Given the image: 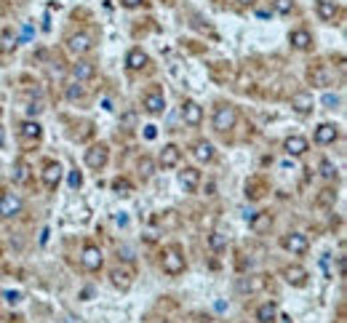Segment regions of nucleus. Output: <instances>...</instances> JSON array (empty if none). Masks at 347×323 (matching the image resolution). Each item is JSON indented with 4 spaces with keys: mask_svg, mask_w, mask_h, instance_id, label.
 Wrapping results in <instances>:
<instances>
[{
    "mask_svg": "<svg viewBox=\"0 0 347 323\" xmlns=\"http://www.w3.org/2000/svg\"><path fill=\"white\" fill-rule=\"evenodd\" d=\"M289 43L294 48H299V51H307V48H312V35L307 33V29H294V33L289 35Z\"/></svg>",
    "mask_w": 347,
    "mask_h": 323,
    "instance_id": "aec40b11",
    "label": "nucleus"
},
{
    "mask_svg": "<svg viewBox=\"0 0 347 323\" xmlns=\"http://www.w3.org/2000/svg\"><path fill=\"white\" fill-rule=\"evenodd\" d=\"M110 160V150H107V144H91V147L86 150V166L93 171H99L104 169Z\"/></svg>",
    "mask_w": 347,
    "mask_h": 323,
    "instance_id": "7ed1b4c3",
    "label": "nucleus"
},
{
    "mask_svg": "<svg viewBox=\"0 0 347 323\" xmlns=\"http://www.w3.org/2000/svg\"><path fill=\"white\" fill-rule=\"evenodd\" d=\"M3 144H6V128L0 126V147H3Z\"/></svg>",
    "mask_w": 347,
    "mask_h": 323,
    "instance_id": "a18cd8bd",
    "label": "nucleus"
},
{
    "mask_svg": "<svg viewBox=\"0 0 347 323\" xmlns=\"http://www.w3.org/2000/svg\"><path fill=\"white\" fill-rule=\"evenodd\" d=\"M283 150H286L289 155H304L310 150V144L304 137H289L286 142H283Z\"/></svg>",
    "mask_w": 347,
    "mask_h": 323,
    "instance_id": "4be33fe9",
    "label": "nucleus"
},
{
    "mask_svg": "<svg viewBox=\"0 0 347 323\" xmlns=\"http://www.w3.org/2000/svg\"><path fill=\"white\" fill-rule=\"evenodd\" d=\"M142 104H144V110L150 112V115H161V112L166 110V96H163V91H161V88L147 91Z\"/></svg>",
    "mask_w": 347,
    "mask_h": 323,
    "instance_id": "423d86ee",
    "label": "nucleus"
},
{
    "mask_svg": "<svg viewBox=\"0 0 347 323\" xmlns=\"http://www.w3.org/2000/svg\"><path fill=\"white\" fill-rule=\"evenodd\" d=\"M22 198H19L16 192H3L0 195V216H16V214H22Z\"/></svg>",
    "mask_w": 347,
    "mask_h": 323,
    "instance_id": "39448f33",
    "label": "nucleus"
},
{
    "mask_svg": "<svg viewBox=\"0 0 347 323\" xmlns=\"http://www.w3.org/2000/svg\"><path fill=\"white\" fill-rule=\"evenodd\" d=\"M40 112H43V104H40V102H33V104L27 107V115H29V118H38Z\"/></svg>",
    "mask_w": 347,
    "mask_h": 323,
    "instance_id": "e433bc0d",
    "label": "nucleus"
},
{
    "mask_svg": "<svg viewBox=\"0 0 347 323\" xmlns=\"http://www.w3.org/2000/svg\"><path fill=\"white\" fill-rule=\"evenodd\" d=\"M315 11L323 22H334V16L339 14V6H336V0H318L315 3Z\"/></svg>",
    "mask_w": 347,
    "mask_h": 323,
    "instance_id": "a211bd4d",
    "label": "nucleus"
},
{
    "mask_svg": "<svg viewBox=\"0 0 347 323\" xmlns=\"http://www.w3.org/2000/svg\"><path fill=\"white\" fill-rule=\"evenodd\" d=\"M321 176L323 179H336V166L331 163V160H321Z\"/></svg>",
    "mask_w": 347,
    "mask_h": 323,
    "instance_id": "2f4dec72",
    "label": "nucleus"
},
{
    "mask_svg": "<svg viewBox=\"0 0 347 323\" xmlns=\"http://www.w3.org/2000/svg\"><path fill=\"white\" fill-rule=\"evenodd\" d=\"M115 222H118L120 227H125V224H129V216H125V214H118V216H115Z\"/></svg>",
    "mask_w": 347,
    "mask_h": 323,
    "instance_id": "79ce46f5",
    "label": "nucleus"
},
{
    "mask_svg": "<svg viewBox=\"0 0 347 323\" xmlns=\"http://www.w3.org/2000/svg\"><path fill=\"white\" fill-rule=\"evenodd\" d=\"M179 158H182V150L176 147V144H166L157 155V163L163 166V169H174V166H179Z\"/></svg>",
    "mask_w": 347,
    "mask_h": 323,
    "instance_id": "1a4fd4ad",
    "label": "nucleus"
},
{
    "mask_svg": "<svg viewBox=\"0 0 347 323\" xmlns=\"http://www.w3.org/2000/svg\"><path fill=\"white\" fill-rule=\"evenodd\" d=\"M83 93H86V91H83V86H80V83H72V86H67V99H70V102L83 99Z\"/></svg>",
    "mask_w": 347,
    "mask_h": 323,
    "instance_id": "72a5a7b5",
    "label": "nucleus"
},
{
    "mask_svg": "<svg viewBox=\"0 0 347 323\" xmlns=\"http://www.w3.org/2000/svg\"><path fill=\"white\" fill-rule=\"evenodd\" d=\"M29 179V163L27 160H16L14 163V182L16 184H24Z\"/></svg>",
    "mask_w": 347,
    "mask_h": 323,
    "instance_id": "bb28decb",
    "label": "nucleus"
},
{
    "mask_svg": "<svg viewBox=\"0 0 347 323\" xmlns=\"http://www.w3.org/2000/svg\"><path fill=\"white\" fill-rule=\"evenodd\" d=\"M161 265H163V273H166V275H179V273H184V256L179 254V248H166Z\"/></svg>",
    "mask_w": 347,
    "mask_h": 323,
    "instance_id": "f03ea898",
    "label": "nucleus"
},
{
    "mask_svg": "<svg viewBox=\"0 0 347 323\" xmlns=\"http://www.w3.org/2000/svg\"><path fill=\"white\" fill-rule=\"evenodd\" d=\"M80 184H83V174L78 169L70 171V187H72V190H80Z\"/></svg>",
    "mask_w": 347,
    "mask_h": 323,
    "instance_id": "c9c22d12",
    "label": "nucleus"
},
{
    "mask_svg": "<svg viewBox=\"0 0 347 323\" xmlns=\"http://www.w3.org/2000/svg\"><path fill=\"white\" fill-rule=\"evenodd\" d=\"M40 134H43V128H40L38 120H24V123H22V139H27V142H38Z\"/></svg>",
    "mask_w": 347,
    "mask_h": 323,
    "instance_id": "393cba45",
    "label": "nucleus"
},
{
    "mask_svg": "<svg viewBox=\"0 0 347 323\" xmlns=\"http://www.w3.org/2000/svg\"><path fill=\"white\" fill-rule=\"evenodd\" d=\"M112 190L118 192V195H131V192H134V187H131L129 179H123V176H120V179H115V182H112Z\"/></svg>",
    "mask_w": 347,
    "mask_h": 323,
    "instance_id": "c756f323",
    "label": "nucleus"
},
{
    "mask_svg": "<svg viewBox=\"0 0 347 323\" xmlns=\"http://www.w3.org/2000/svg\"><path fill=\"white\" fill-rule=\"evenodd\" d=\"M321 104H323L326 110H334V107H339V104H342V99L336 96V93H323V99H321Z\"/></svg>",
    "mask_w": 347,
    "mask_h": 323,
    "instance_id": "473e14b6",
    "label": "nucleus"
},
{
    "mask_svg": "<svg viewBox=\"0 0 347 323\" xmlns=\"http://www.w3.org/2000/svg\"><path fill=\"white\" fill-rule=\"evenodd\" d=\"M280 320H283V323H291V318H280Z\"/></svg>",
    "mask_w": 347,
    "mask_h": 323,
    "instance_id": "de8ad7c7",
    "label": "nucleus"
},
{
    "mask_svg": "<svg viewBox=\"0 0 347 323\" xmlns=\"http://www.w3.org/2000/svg\"><path fill=\"white\" fill-rule=\"evenodd\" d=\"M155 137H157V126H144V139L152 142Z\"/></svg>",
    "mask_w": 347,
    "mask_h": 323,
    "instance_id": "58836bf2",
    "label": "nucleus"
},
{
    "mask_svg": "<svg viewBox=\"0 0 347 323\" xmlns=\"http://www.w3.org/2000/svg\"><path fill=\"white\" fill-rule=\"evenodd\" d=\"M29 35H33V24H27V27L22 29V38H29Z\"/></svg>",
    "mask_w": 347,
    "mask_h": 323,
    "instance_id": "c03bdc74",
    "label": "nucleus"
},
{
    "mask_svg": "<svg viewBox=\"0 0 347 323\" xmlns=\"http://www.w3.org/2000/svg\"><path fill=\"white\" fill-rule=\"evenodd\" d=\"M257 320L259 323H278V305L275 302H265L257 307Z\"/></svg>",
    "mask_w": 347,
    "mask_h": 323,
    "instance_id": "6ab92c4d",
    "label": "nucleus"
},
{
    "mask_svg": "<svg viewBox=\"0 0 347 323\" xmlns=\"http://www.w3.org/2000/svg\"><path fill=\"white\" fill-rule=\"evenodd\" d=\"M312 93L307 91H299V93H294L291 96V110L294 112H299V115H307V112H312Z\"/></svg>",
    "mask_w": 347,
    "mask_h": 323,
    "instance_id": "9b49d317",
    "label": "nucleus"
},
{
    "mask_svg": "<svg viewBox=\"0 0 347 323\" xmlns=\"http://www.w3.org/2000/svg\"><path fill=\"white\" fill-rule=\"evenodd\" d=\"M139 171H142V176H144V179H150V176H152V171H155V163H152L150 158H142V160H139Z\"/></svg>",
    "mask_w": 347,
    "mask_h": 323,
    "instance_id": "f704fd0d",
    "label": "nucleus"
},
{
    "mask_svg": "<svg viewBox=\"0 0 347 323\" xmlns=\"http://www.w3.org/2000/svg\"><path fill=\"white\" fill-rule=\"evenodd\" d=\"M179 184L184 192H195L198 184H201V171L193 169V166H187L184 171H179Z\"/></svg>",
    "mask_w": 347,
    "mask_h": 323,
    "instance_id": "9d476101",
    "label": "nucleus"
},
{
    "mask_svg": "<svg viewBox=\"0 0 347 323\" xmlns=\"http://www.w3.org/2000/svg\"><path fill=\"white\" fill-rule=\"evenodd\" d=\"M272 6H275V14H280V16L294 11V0H272Z\"/></svg>",
    "mask_w": 347,
    "mask_h": 323,
    "instance_id": "7c9ffc66",
    "label": "nucleus"
},
{
    "mask_svg": "<svg viewBox=\"0 0 347 323\" xmlns=\"http://www.w3.org/2000/svg\"><path fill=\"white\" fill-rule=\"evenodd\" d=\"M120 254H123V259H125V262H131V259H134V254H131V248H123Z\"/></svg>",
    "mask_w": 347,
    "mask_h": 323,
    "instance_id": "37998d69",
    "label": "nucleus"
},
{
    "mask_svg": "<svg viewBox=\"0 0 347 323\" xmlns=\"http://www.w3.org/2000/svg\"><path fill=\"white\" fill-rule=\"evenodd\" d=\"M134 123H136V115H134V112H125V115H123V120H120V126H134Z\"/></svg>",
    "mask_w": 347,
    "mask_h": 323,
    "instance_id": "ea45409f",
    "label": "nucleus"
},
{
    "mask_svg": "<svg viewBox=\"0 0 347 323\" xmlns=\"http://www.w3.org/2000/svg\"><path fill=\"white\" fill-rule=\"evenodd\" d=\"M280 246L286 248L289 254H304L310 248V241H307V235H302V233H289V235H283V241H280Z\"/></svg>",
    "mask_w": 347,
    "mask_h": 323,
    "instance_id": "20e7f679",
    "label": "nucleus"
},
{
    "mask_svg": "<svg viewBox=\"0 0 347 323\" xmlns=\"http://www.w3.org/2000/svg\"><path fill=\"white\" fill-rule=\"evenodd\" d=\"M70 75L75 78L78 83H83V80H91L93 75H97V67L91 64V61H75V64H72V70H70Z\"/></svg>",
    "mask_w": 347,
    "mask_h": 323,
    "instance_id": "4468645a",
    "label": "nucleus"
},
{
    "mask_svg": "<svg viewBox=\"0 0 347 323\" xmlns=\"http://www.w3.org/2000/svg\"><path fill=\"white\" fill-rule=\"evenodd\" d=\"M110 280H112V286L120 288V291H129L131 288V273H129V270H123V267H115L112 273H110Z\"/></svg>",
    "mask_w": 347,
    "mask_h": 323,
    "instance_id": "5701e85b",
    "label": "nucleus"
},
{
    "mask_svg": "<svg viewBox=\"0 0 347 323\" xmlns=\"http://www.w3.org/2000/svg\"><path fill=\"white\" fill-rule=\"evenodd\" d=\"M67 48H70L75 56H80V54H86V51H91V38H88L86 33L70 35V38H67Z\"/></svg>",
    "mask_w": 347,
    "mask_h": 323,
    "instance_id": "ddd939ff",
    "label": "nucleus"
},
{
    "mask_svg": "<svg viewBox=\"0 0 347 323\" xmlns=\"http://www.w3.org/2000/svg\"><path fill=\"white\" fill-rule=\"evenodd\" d=\"M147 61H150V59H147V54H144L142 48H131L129 54H125V67L134 70V72L144 70V67H147Z\"/></svg>",
    "mask_w": 347,
    "mask_h": 323,
    "instance_id": "f3484780",
    "label": "nucleus"
},
{
    "mask_svg": "<svg viewBox=\"0 0 347 323\" xmlns=\"http://www.w3.org/2000/svg\"><path fill=\"white\" fill-rule=\"evenodd\" d=\"M336 137H339V128H336L334 123H321V126L315 128V142L318 144H334Z\"/></svg>",
    "mask_w": 347,
    "mask_h": 323,
    "instance_id": "f8f14e48",
    "label": "nucleus"
},
{
    "mask_svg": "<svg viewBox=\"0 0 347 323\" xmlns=\"http://www.w3.org/2000/svg\"><path fill=\"white\" fill-rule=\"evenodd\" d=\"M61 182V166L59 163H46L43 169V184L48 187V190H56Z\"/></svg>",
    "mask_w": 347,
    "mask_h": 323,
    "instance_id": "dca6fc26",
    "label": "nucleus"
},
{
    "mask_svg": "<svg viewBox=\"0 0 347 323\" xmlns=\"http://www.w3.org/2000/svg\"><path fill=\"white\" fill-rule=\"evenodd\" d=\"M161 323H168V320H161Z\"/></svg>",
    "mask_w": 347,
    "mask_h": 323,
    "instance_id": "09e8293b",
    "label": "nucleus"
},
{
    "mask_svg": "<svg viewBox=\"0 0 347 323\" xmlns=\"http://www.w3.org/2000/svg\"><path fill=\"white\" fill-rule=\"evenodd\" d=\"M238 3H240V6H251L254 0H238Z\"/></svg>",
    "mask_w": 347,
    "mask_h": 323,
    "instance_id": "49530a36",
    "label": "nucleus"
},
{
    "mask_svg": "<svg viewBox=\"0 0 347 323\" xmlns=\"http://www.w3.org/2000/svg\"><path fill=\"white\" fill-rule=\"evenodd\" d=\"M102 262H104V256H102V251L97 246H86L83 248V254H80V265L88 270V273H97V270L102 267Z\"/></svg>",
    "mask_w": 347,
    "mask_h": 323,
    "instance_id": "0eeeda50",
    "label": "nucleus"
},
{
    "mask_svg": "<svg viewBox=\"0 0 347 323\" xmlns=\"http://www.w3.org/2000/svg\"><path fill=\"white\" fill-rule=\"evenodd\" d=\"M120 3H123L125 8H139V6L144 3V0H120Z\"/></svg>",
    "mask_w": 347,
    "mask_h": 323,
    "instance_id": "a19ab883",
    "label": "nucleus"
},
{
    "mask_svg": "<svg viewBox=\"0 0 347 323\" xmlns=\"http://www.w3.org/2000/svg\"><path fill=\"white\" fill-rule=\"evenodd\" d=\"M182 118L187 126H201V120H203V107L198 102H184L182 104Z\"/></svg>",
    "mask_w": 347,
    "mask_h": 323,
    "instance_id": "6e6552de",
    "label": "nucleus"
},
{
    "mask_svg": "<svg viewBox=\"0 0 347 323\" xmlns=\"http://www.w3.org/2000/svg\"><path fill=\"white\" fill-rule=\"evenodd\" d=\"M6 302L8 305H19V302H22V294H19V291H6Z\"/></svg>",
    "mask_w": 347,
    "mask_h": 323,
    "instance_id": "4c0bfd02",
    "label": "nucleus"
},
{
    "mask_svg": "<svg viewBox=\"0 0 347 323\" xmlns=\"http://www.w3.org/2000/svg\"><path fill=\"white\" fill-rule=\"evenodd\" d=\"M248 224L254 227V233H262V230H267V227L272 224V219H270V214H259V216L254 214V219H251Z\"/></svg>",
    "mask_w": 347,
    "mask_h": 323,
    "instance_id": "c85d7f7f",
    "label": "nucleus"
},
{
    "mask_svg": "<svg viewBox=\"0 0 347 323\" xmlns=\"http://www.w3.org/2000/svg\"><path fill=\"white\" fill-rule=\"evenodd\" d=\"M235 120H238V112H235V107L233 104H219V107L214 110V131H219V134H225V131H230L235 126Z\"/></svg>",
    "mask_w": 347,
    "mask_h": 323,
    "instance_id": "f257e3e1",
    "label": "nucleus"
},
{
    "mask_svg": "<svg viewBox=\"0 0 347 323\" xmlns=\"http://www.w3.org/2000/svg\"><path fill=\"white\" fill-rule=\"evenodd\" d=\"M310 80H312V86H331L334 72H331L329 67H318V70L310 72Z\"/></svg>",
    "mask_w": 347,
    "mask_h": 323,
    "instance_id": "b1692460",
    "label": "nucleus"
},
{
    "mask_svg": "<svg viewBox=\"0 0 347 323\" xmlns=\"http://www.w3.org/2000/svg\"><path fill=\"white\" fill-rule=\"evenodd\" d=\"M208 246H211V251H225V248H227V235L214 230L211 235H208Z\"/></svg>",
    "mask_w": 347,
    "mask_h": 323,
    "instance_id": "cd10ccee",
    "label": "nucleus"
},
{
    "mask_svg": "<svg viewBox=\"0 0 347 323\" xmlns=\"http://www.w3.org/2000/svg\"><path fill=\"white\" fill-rule=\"evenodd\" d=\"M262 286H265V280H262V275H251V278H240L238 280V291H248V294H254V291H259Z\"/></svg>",
    "mask_w": 347,
    "mask_h": 323,
    "instance_id": "a878e982",
    "label": "nucleus"
},
{
    "mask_svg": "<svg viewBox=\"0 0 347 323\" xmlns=\"http://www.w3.org/2000/svg\"><path fill=\"white\" fill-rule=\"evenodd\" d=\"M193 155H195V160H201V163H211L216 152H214V144L203 139V142H195Z\"/></svg>",
    "mask_w": 347,
    "mask_h": 323,
    "instance_id": "412c9836",
    "label": "nucleus"
},
{
    "mask_svg": "<svg viewBox=\"0 0 347 323\" xmlns=\"http://www.w3.org/2000/svg\"><path fill=\"white\" fill-rule=\"evenodd\" d=\"M283 278H286L289 286H304L307 283V270L299 267V265H291V267L283 270Z\"/></svg>",
    "mask_w": 347,
    "mask_h": 323,
    "instance_id": "2eb2a0df",
    "label": "nucleus"
}]
</instances>
